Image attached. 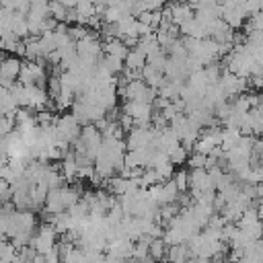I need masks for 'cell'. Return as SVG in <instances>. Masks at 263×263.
<instances>
[{
  "mask_svg": "<svg viewBox=\"0 0 263 263\" xmlns=\"http://www.w3.org/2000/svg\"><path fill=\"white\" fill-rule=\"evenodd\" d=\"M56 134H58V140L62 146H68L72 142H78V138L82 134L80 130V121L74 117V115H64V117H58L56 121Z\"/></svg>",
  "mask_w": 263,
  "mask_h": 263,
  "instance_id": "1",
  "label": "cell"
},
{
  "mask_svg": "<svg viewBox=\"0 0 263 263\" xmlns=\"http://www.w3.org/2000/svg\"><path fill=\"white\" fill-rule=\"evenodd\" d=\"M56 237H58V231L54 226H41V229L33 235V241H31V247L37 251L39 255H47L49 251H54L58 245H56Z\"/></svg>",
  "mask_w": 263,
  "mask_h": 263,
  "instance_id": "2",
  "label": "cell"
},
{
  "mask_svg": "<svg viewBox=\"0 0 263 263\" xmlns=\"http://www.w3.org/2000/svg\"><path fill=\"white\" fill-rule=\"evenodd\" d=\"M146 64H148V58H146V54L142 49H130V54H128V58H126V68H128V72H132V74H138V72H142V70L146 68Z\"/></svg>",
  "mask_w": 263,
  "mask_h": 263,
  "instance_id": "3",
  "label": "cell"
},
{
  "mask_svg": "<svg viewBox=\"0 0 263 263\" xmlns=\"http://www.w3.org/2000/svg\"><path fill=\"white\" fill-rule=\"evenodd\" d=\"M194 259L191 255V249L187 243H181V245H171L169 247V253H167V261L169 263H189Z\"/></svg>",
  "mask_w": 263,
  "mask_h": 263,
  "instance_id": "4",
  "label": "cell"
},
{
  "mask_svg": "<svg viewBox=\"0 0 263 263\" xmlns=\"http://www.w3.org/2000/svg\"><path fill=\"white\" fill-rule=\"evenodd\" d=\"M105 54H107V56H113V58H119V60L126 62V58H128V54H130V49H128V45H126L124 41H119V39H109V43L105 45Z\"/></svg>",
  "mask_w": 263,
  "mask_h": 263,
  "instance_id": "5",
  "label": "cell"
},
{
  "mask_svg": "<svg viewBox=\"0 0 263 263\" xmlns=\"http://www.w3.org/2000/svg\"><path fill=\"white\" fill-rule=\"evenodd\" d=\"M167 253H169V245L165 243V239L163 237L161 239H152V243H150V257L159 263V261L167 259Z\"/></svg>",
  "mask_w": 263,
  "mask_h": 263,
  "instance_id": "6",
  "label": "cell"
},
{
  "mask_svg": "<svg viewBox=\"0 0 263 263\" xmlns=\"http://www.w3.org/2000/svg\"><path fill=\"white\" fill-rule=\"evenodd\" d=\"M169 161H171L173 165H183V163L187 161V148H185L183 144H179L177 148H175V150L169 154Z\"/></svg>",
  "mask_w": 263,
  "mask_h": 263,
  "instance_id": "7",
  "label": "cell"
},
{
  "mask_svg": "<svg viewBox=\"0 0 263 263\" xmlns=\"http://www.w3.org/2000/svg\"><path fill=\"white\" fill-rule=\"evenodd\" d=\"M175 185L179 187L181 194H183V191H187L189 189V173L187 171H181V173L175 175Z\"/></svg>",
  "mask_w": 263,
  "mask_h": 263,
  "instance_id": "8",
  "label": "cell"
},
{
  "mask_svg": "<svg viewBox=\"0 0 263 263\" xmlns=\"http://www.w3.org/2000/svg\"><path fill=\"white\" fill-rule=\"evenodd\" d=\"M224 263H235V261H231V259H229V261H224Z\"/></svg>",
  "mask_w": 263,
  "mask_h": 263,
  "instance_id": "9",
  "label": "cell"
}]
</instances>
